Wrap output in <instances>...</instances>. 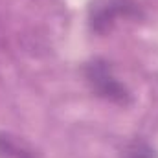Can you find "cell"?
<instances>
[{"label":"cell","instance_id":"277c9868","mask_svg":"<svg viewBox=\"0 0 158 158\" xmlns=\"http://www.w3.org/2000/svg\"><path fill=\"white\" fill-rule=\"evenodd\" d=\"M121 158H156V155H155V149L149 143H145L142 140H134L123 149Z\"/></svg>","mask_w":158,"mask_h":158},{"label":"cell","instance_id":"3957f363","mask_svg":"<svg viewBox=\"0 0 158 158\" xmlns=\"http://www.w3.org/2000/svg\"><path fill=\"white\" fill-rule=\"evenodd\" d=\"M0 158H37V155L20 138L0 132Z\"/></svg>","mask_w":158,"mask_h":158},{"label":"cell","instance_id":"7a4b0ae2","mask_svg":"<svg viewBox=\"0 0 158 158\" xmlns=\"http://www.w3.org/2000/svg\"><path fill=\"white\" fill-rule=\"evenodd\" d=\"M85 77H86V83L90 85V88L96 96H99L110 103L123 105V107L131 103L129 88L118 81L110 63H107L105 59L90 61L85 66Z\"/></svg>","mask_w":158,"mask_h":158},{"label":"cell","instance_id":"6da1fadb","mask_svg":"<svg viewBox=\"0 0 158 158\" xmlns=\"http://www.w3.org/2000/svg\"><path fill=\"white\" fill-rule=\"evenodd\" d=\"M142 15L136 0H94L88 7V26L94 33L105 35L123 19H138Z\"/></svg>","mask_w":158,"mask_h":158}]
</instances>
